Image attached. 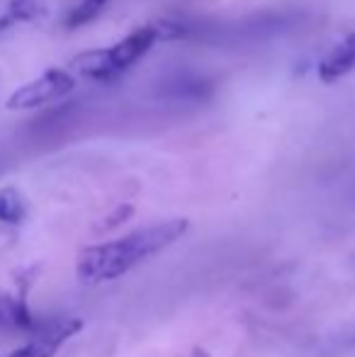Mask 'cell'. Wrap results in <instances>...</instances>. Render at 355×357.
<instances>
[{
  "label": "cell",
  "mask_w": 355,
  "mask_h": 357,
  "mask_svg": "<svg viewBox=\"0 0 355 357\" xmlns=\"http://www.w3.org/2000/svg\"><path fill=\"white\" fill-rule=\"evenodd\" d=\"M188 219H168L161 221V224L137 229L117 241L88 245L78 255L76 273L81 278V282L86 284H100L117 280L122 275H127L132 268H137L139 263H144V260L153 258L161 250L178 243L188 234Z\"/></svg>",
  "instance_id": "1"
},
{
  "label": "cell",
  "mask_w": 355,
  "mask_h": 357,
  "mask_svg": "<svg viewBox=\"0 0 355 357\" xmlns=\"http://www.w3.org/2000/svg\"><path fill=\"white\" fill-rule=\"evenodd\" d=\"M156 39H158V29L146 24V27H139L134 32H129L127 37L119 39L112 47L90 49V52L78 54L73 59L71 68L76 73H83L86 78H95V80L117 78L119 73H124L137 61H142Z\"/></svg>",
  "instance_id": "2"
},
{
  "label": "cell",
  "mask_w": 355,
  "mask_h": 357,
  "mask_svg": "<svg viewBox=\"0 0 355 357\" xmlns=\"http://www.w3.org/2000/svg\"><path fill=\"white\" fill-rule=\"evenodd\" d=\"M76 88V78L66 68H49L39 78L29 80V83L20 85L17 90L10 93V98L5 100L8 109H37L44 105L54 102V100L66 98L68 93H73Z\"/></svg>",
  "instance_id": "3"
},
{
  "label": "cell",
  "mask_w": 355,
  "mask_h": 357,
  "mask_svg": "<svg viewBox=\"0 0 355 357\" xmlns=\"http://www.w3.org/2000/svg\"><path fill=\"white\" fill-rule=\"evenodd\" d=\"M83 328L81 319H52V321H42L39 328L29 335V340L20 348H15L13 353H8L5 357H54L61 350V345L68 338L78 333Z\"/></svg>",
  "instance_id": "4"
},
{
  "label": "cell",
  "mask_w": 355,
  "mask_h": 357,
  "mask_svg": "<svg viewBox=\"0 0 355 357\" xmlns=\"http://www.w3.org/2000/svg\"><path fill=\"white\" fill-rule=\"evenodd\" d=\"M351 71H355V34H346L319 61V78L324 83H336Z\"/></svg>",
  "instance_id": "5"
},
{
  "label": "cell",
  "mask_w": 355,
  "mask_h": 357,
  "mask_svg": "<svg viewBox=\"0 0 355 357\" xmlns=\"http://www.w3.org/2000/svg\"><path fill=\"white\" fill-rule=\"evenodd\" d=\"M47 0H0V32L47 15Z\"/></svg>",
  "instance_id": "6"
},
{
  "label": "cell",
  "mask_w": 355,
  "mask_h": 357,
  "mask_svg": "<svg viewBox=\"0 0 355 357\" xmlns=\"http://www.w3.org/2000/svg\"><path fill=\"white\" fill-rule=\"evenodd\" d=\"M27 219V202L17 188H0V224L17 226Z\"/></svg>",
  "instance_id": "7"
},
{
  "label": "cell",
  "mask_w": 355,
  "mask_h": 357,
  "mask_svg": "<svg viewBox=\"0 0 355 357\" xmlns=\"http://www.w3.org/2000/svg\"><path fill=\"white\" fill-rule=\"evenodd\" d=\"M107 3H109V0H78V3L73 5L71 10H68L63 24H66V29L83 27V24L93 22V20L98 17L100 13H103V8Z\"/></svg>",
  "instance_id": "8"
},
{
  "label": "cell",
  "mask_w": 355,
  "mask_h": 357,
  "mask_svg": "<svg viewBox=\"0 0 355 357\" xmlns=\"http://www.w3.org/2000/svg\"><path fill=\"white\" fill-rule=\"evenodd\" d=\"M132 214H134V207H132V204H122V207L114 209V214H109V216H107V221L103 224V229H105V231L117 229V226H122L124 221H127Z\"/></svg>",
  "instance_id": "9"
},
{
  "label": "cell",
  "mask_w": 355,
  "mask_h": 357,
  "mask_svg": "<svg viewBox=\"0 0 355 357\" xmlns=\"http://www.w3.org/2000/svg\"><path fill=\"white\" fill-rule=\"evenodd\" d=\"M190 357H209V355H207V353H204V350L195 348V350H192V355H190Z\"/></svg>",
  "instance_id": "10"
}]
</instances>
